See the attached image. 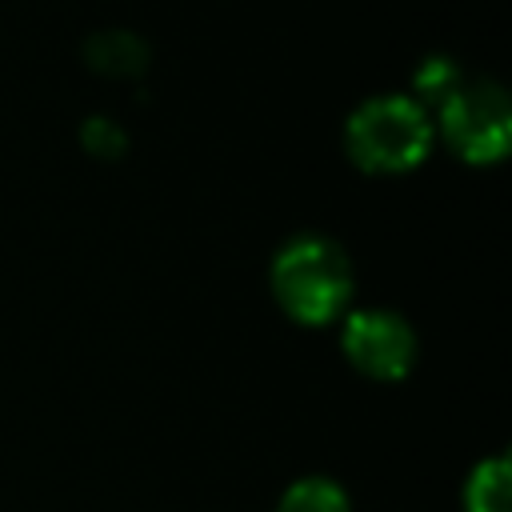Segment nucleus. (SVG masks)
Returning a JSON list of instances; mask_svg holds the SVG:
<instances>
[{"label":"nucleus","mask_w":512,"mask_h":512,"mask_svg":"<svg viewBox=\"0 0 512 512\" xmlns=\"http://www.w3.org/2000/svg\"><path fill=\"white\" fill-rule=\"evenodd\" d=\"M272 296L296 324H328L352 300V264L324 236H296L272 260Z\"/></svg>","instance_id":"f257e3e1"},{"label":"nucleus","mask_w":512,"mask_h":512,"mask_svg":"<svg viewBox=\"0 0 512 512\" xmlns=\"http://www.w3.org/2000/svg\"><path fill=\"white\" fill-rule=\"evenodd\" d=\"M344 148L356 168L396 176L416 168L432 148V120L412 96H372L344 124Z\"/></svg>","instance_id":"f03ea898"},{"label":"nucleus","mask_w":512,"mask_h":512,"mask_svg":"<svg viewBox=\"0 0 512 512\" xmlns=\"http://www.w3.org/2000/svg\"><path fill=\"white\" fill-rule=\"evenodd\" d=\"M444 144L468 164H492L512 144V108L496 84H456V92L436 104Z\"/></svg>","instance_id":"7ed1b4c3"},{"label":"nucleus","mask_w":512,"mask_h":512,"mask_svg":"<svg viewBox=\"0 0 512 512\" xmlns=\"http://www.w3.org/2000/svg\"><path fill=\"white\" fill-rule=\"evenodd\" d=\"M340 344H344V356L352 360V368L372 380H400L416 360L412 328L396 312H384V308L352 312L344 320Z\"/></svg>","instance_id":"20e7f679"},{"label":"nucleus","mask_w":512,"mask_h":512,"mask_svg":"<svg viewBox=\"0 0 512 512\" xmlns=\"http://www.w3.org/2000/svg\"><path fill=\"white\" fill-rule=\"evenodd\" d=\"M508 460L504 456H488L472 468L468 484H464V512H512L508 508Z\"/></svg>","instance_id":"39448f33"},{"label":"nucleus","mask_w":512,"mask_h":512,"mask_svg":"<svg viewBox=\"0 0 512 512\" xmlns=\"http://www.w3.org/2000/svg\"><path fill=\"white\" fill-rule=\"evenodd\" d=\"M276 512H348V496L328 476H304L280 496Z\"/></svg>","instance_id":"423d86ee"},{"label":"nucleus","mask_w":512,"mask_h":512,"mask_svg":"<svg viewBox=\"0 0 512 512\" xmlns=\"http://www.w3.org/2000/svg\"><path fill=\"white\" fill-rule=\"evenodd\" d=\"M92 64L100 72L124 76V72H136L144 64V48H140V40H132L124 32H108V36L92 40Z\"/></svg>","instance_id":"0eeeda50"},{"label":"nucleus","mask_w":512,"mask_h":512,"mask_svg":"<svg viewBox=\"0 0 512 512\" xmlns=\"http://www.w3.org/2000/svg\"><path fill=\"white\" fill-rule=\"evenodd\" d=\"M456 84H460V80H456V64L444 60V56L420 64V72H416V88H420V96L432 100V104H444V100L456 92Z\"/></svg>","instance_id":"6e6552de"}]
</instances>
